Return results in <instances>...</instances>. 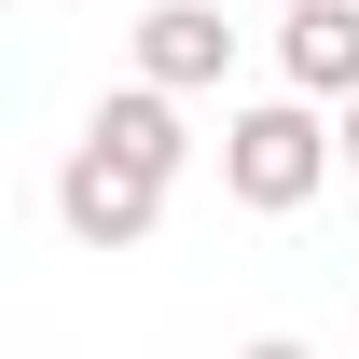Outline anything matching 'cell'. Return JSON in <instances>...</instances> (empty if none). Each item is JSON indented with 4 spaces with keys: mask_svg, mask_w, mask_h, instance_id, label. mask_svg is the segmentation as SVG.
Returning a JSON list of instances; mask_svg holds the SVG:
<instances>
[{
    "mask_svg": "<svg viewBox=\"0 0 359 359\" xmlns=\"http://www.w3.org/2000/svg\"><path fill=\"white\" fill-rule=\"evenodd\" d=\"M332 125H346V166H359V97H332Z\"/></svg>",
    "mask_w": 359,
    "mask_h": 359,
    "instance_id": "5b68a950",
    "label": "cell"
},
{
    "mask_svg": "<svg viewBox=\"0 0 359 359\" xmlns=\"http://www.w3.org/2000/svg\"><path fill=\"white\" fill-rule=\"evenodd\" d=\"M55 208H69L83 249H138V235L166 222V166H138V152H111V138L83 125V152L55 166Z\"/></svg>",
    "mask_w": 359,
    "mask_h": 359,
    "instance_id": "7a4b0ae2",
    "label": "cell"
},
{
    "mask_svg": "<svg viewBox=\"0 0 359 359\" xmlns=\"http://www.w3.org/2000/svg\"><path fill=\"white\" fill-rule=\"evenodd\" d=\"M276 55H290V83H304V97H359V0H290Z\"/></svg>",
    "mask_w": 359,
    "mask_h": 359,
    "instance_id": "277c9868",
    "label": "cell"
},
{
    "mask_svg": "<svg viewBox=\"0 0 359 359\" xmlns=\"http://www.w3.org/2000/svg\"><path fill=\"white\" fill-rule=\"evenodd\" d=\"M138 69L194 97V83H222V69H235V28L208 14V0H152V14H138Z\"/></svg>",
    "mask_w": 359,
    "mask_h": 359,
    "instance_id": "3957f363",
    "label": "cell"
},
{
    "mask_svg": "<svg viewBox=\"0 0 359 359\" xmlns=\"http://www.w3.org/2000/svg\"><path fill=\"white\" fill-rule=\"evenodd\" d=\"M332 152H346V125H318V97L290 83L276 111H235L222 125V194L235 208H304L318 180H332Z\"/></svg>",
    "mask_w": 359,
    "mask_h": 359,
    "instance_id": "6da1fadb",
    "label": "cell"
}]
</instances>
